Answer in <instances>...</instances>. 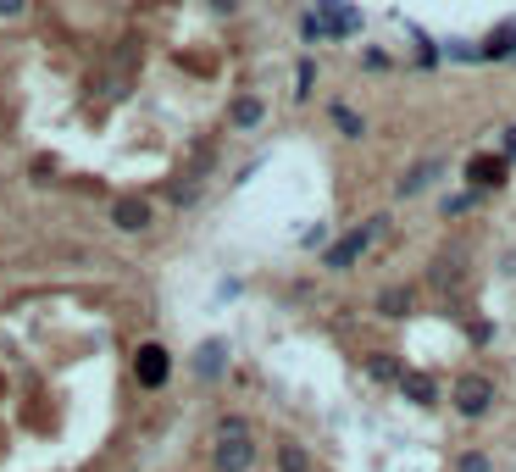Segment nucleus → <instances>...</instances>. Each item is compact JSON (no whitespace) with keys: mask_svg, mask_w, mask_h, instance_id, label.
Masks as SVG:
<instances>
[{"mask_svg":"<svg viewBox=\"0 0 516 472\" xmlns=\"http://www.w3.org/2000/svg\"><path fill=\"white\" fill-rule=\"evenodd\" d=\"M400 389H405V400H416V406H438V383H433V378L405 372V378H400Z\"/></svg>","mask_w":516,"mask_h":472,"instance_id":"nucleus-14","label":"nucleus"},{"mask_svg":"<svg viewBox=\"0 0 516 472\" xmlns=\"http://www.w3.org/2000/svg\"><path fill=\"white\" fill-rule=\"evenodd\" d=\"M28 12V0H0V17H6V23H17Z\"/></svg>","mask_w":516,"mask_h":472,"instance_id":"nucleus-24","label":"nucleus"},{"mask_svg":"<svg viewBox=\"0 0 516 472\" xmlns=\"http://www.w3.org/2000/svg\"><path fill=\"white\" fill-rule=\"evenodd\" d=\"M211 12H223V17H234V12H239V0H211Z\"/></svg>","mask_w":516,"mask_h":472,"instance_id":"nucleus-27","label":"nucleus"},{"mask_svg":"<svg viewBox=\"0 0 516 472\" xmlns=\"http://www.w3.org/2000/svg\"><path fill=\"white\" fill-rule=\"evenodd\" d=\"M261 117H267V100H261V95H239V100L228 106V128H239V133L261 128Z\"/></svg>","mask_w":516,"mask_h":472,"instance_id":"nucleus-12","label":"nucleus"},{"mask_svg":"<svg viewBox=\"0 0 516 472\" xmlns=\"http://www.w3.org/2000/svg\"><path fill=\"white\" fill-rule=\"evenodd\" d=\"M317 17H322V28H328V39H355L361 34V12L350 6V0H317V6H311Z\"/></svg>","mask_w":516,"mask_h":472,"instance_id":"nucleus-2","label":"nucleus"},{"mask_svg":"<svg viewBox=\"0 0 516 472\" xmlns=\"http://www.w3.org/2000/svg\"><path fill=\"white\" fill-rule=\"evenodd\" d=\"M500 156H505V162H516V128H505V140H500Z\"/></svg>","mask_w":516,"mask_h":472,"instance_id":"nucleus-26","label":"nucleus"},{"mask_svg":"<svg viewBox=\"0 0 516 472\" xmlns=\"http://www.w3.org/2000/svg\"><path fill=\"white\" fill-rule=\"evenodd\" d=\"M361 61H366V73H389V50H366Z\"/></svg>","mask_w":516,"mask_h":472,"instance_id":"nucleus-22","label":"nucleus"},{"mask_svg":"<svg viewBox=\"0 0 516 472\" xmlns=\"http://www.w3.org/2000/svg\"><path fill=\"white\" fill-rule=\"evenodd\" d=\"M366 372H373V378H405L395 356H366Z\"/></svg>","mask_w":516,"mask_h":472,"instance_id":"nucleus-18","label":"nucleus"},{"mask_svg":"<svg viewBox=\"0 0 516 472\" xmlns=\"http://www.w3.org/2000/svg\"><path fill=\"white\" fill-rule=\"evenodd\" d=\"M189 367H195V378H200V383H216V378L228 372V340H205V345L195 351V362H189Z\"/></svg>","mask_w":516,"mask_h":472,"instance_id":"nucleus-8","label":"nucleus"},{"mask_svg":"<svg viewBox=\"0 0 516 472\" xmlns=\"http://www.w3.org/2000/svg\"><path fill=\"white\" fill-rule=\"evenodd\" d=\"M456 472H489V456H478V450H472V456H461V461H456Z\"/></svg>","mask_w":516,"mask_h":472,"instance_id":"nucleus-23","label":"nucleus"},{"mask_svg":"<svg viewBox=\"0 0 516 472\" xmlns=\"http://www.w3.org/2000/svg\"><path fill=\"white\" fill-rule=\"evenodd\" d=\"M461 278H467V256H461L456 245L438 250L433 267H427V284H433V289H461Z\"/></svg>","mask_w":516,"mask_h":472,"instance_id":"nucleus-6","label":"nucleus"},{"mask_svg":"<svg viewBox=\"0 0 516 472\" xmlns=\"http://www.w3.org/2000/svg\"><path fill=\"white\" fill-rule=\"evenodd\" d=\"M438 173H445V162H438V156H427V162H416V167H411V173L395 184V194H400V200H416V194H422V189H427Z\"/></svg>","mask_w":516,"mask_h":472,"instance_id":"nucleus-10","label":"nucleus"},{"mask_svg":"<svg viewBox=\"0 0 516 472\" xmlns=\"http://www.w3.org/2000/svg\"><path fill=\"white\" fill-rule=\"evenodd\" d=\"M328 117H333V128L344 133V140H366V117H361L355 106H344V100H333V106H328Z\"/></svg>","mask_w":516,"mask_h":472,"instance_id":"nucleus-13","label":"nucleus"},{"mask_svg":"<svg viewBox=\"0 0 516 472\" xmlns=\"http://www.w3.org/2000/svg\"><path fill=\"white\" fill-rule=\"evenodd\" d=\"M489 406H494V378L467 372V378L456 383V412H461V417H483Z\"/></svg>","mask_w":516,"mask_h":472,"instance_id":"nucleus-3","label":"nucleus"},{"mask_svg":"<svg viewBox=\"0 0 516 472\" xmlns=\"http://www.w3.org/2000/svg\"><path fill=\"white\" fill-rule=\"evenodd\" d=\"M278 461H283V472H311V461H306V450H300V445H283V450H278Z\"/></svg>","mask_w":516,"mask_h":472,"instance_id":"nucleus-17","label":"nucleus"},{"mask_svg":"<svg viewBox=\"0 0 516 472\" xmlns=\"http://www.w3.org/2000/svg\"><path fill=\"white\" fill-rule=\"evenodd\" d=\"M300 39H306V45L328 39V28H322V17H317V12H306V17H300Z\"/></svg>","mask_w":516,"mask_h":472,"instance_id":"nucleus-20","label":"nucleus"},{"mask_svg":"<svg viewBox=\"0 0 516 472\" xmlns=\"http://www.w3.org/2000/svg\"><path fill=\"white\" fill-rule=\"evenodd\" d=\"M445 56H450V61H483V56H478V45H467V39H450V50H445Z\"/></svg>","mask_w":516,"mask_h":472,"instance_id":"nucleus-21","label":"nucleus"},{"mask_svg":"<svg viewBox=\"0 0 516 472\" xmlns=\"http://www.w3.org/2000/svg\"><path fill=\"white\" fill-rule=\"evenodd\" d=\"M311 84H317V61L306 56L300 67H294V100H311Z\"/></svg>","mask_w":516,"mask_h":472,"instance_id":"nucleus-16","label":"nucleus"},{"mask_svg":"<svg viewBox=\"0 0 516 472\" xmlns=\"http://www.w3.org/2000/svg\"><path fill=\"white\" fill-rule=\"evenodd\" d=\"M133 378H139L144 389H162V383L173 378V356H167L162 345H139V356H133Z\"/></svg>","mask_w":516,"mask_h":472,"instance_id":"nucleus-5","label":"nucleus"},{"mask_svg":"<svg viewBox=\"0 0 516 472\" xmlns=\"http://www.w3.org/2000/svg\"><path fill=\"white\" fill-rule=\"evenodd\" d=\"M478 194H483V189H467V194H450V200H445V217H461V212H472V206H478Z\"/></svg>","mask_w":516,"mask_h":472,"instance_id":"nucleus-19","label":"nucleus"},{"mask_svg":"<svg viewBox=\"0 0 516 472\" xmlns=\"http://www.w3.org/2000/svg\"><path fill=\"white\" fill-rule=\"evenodd\" d=\"M478 56H483V61H516V17L494 23V28H489V39L478 45Z\"/></svg>","mask_w":516,"mask_h":472,"instance_id":"nucleus-9","label":"nucleus"},{"mask_svg":"<svg viewBox=\"0 0 516 472\" xmlns=\"http://www.w3.org/2000/svg\"><path fill=\"white\" fill-rule=\"evenodd\" d=\"M378 311L384 317H411V289H384L378 295Z\"/></svg>","mask_w":516,"mask_h":472,"instance_id":"nucleus-15","label":"nucleus"},{"mask_svg":"<svg viewBox=\"0 0 516 472\" xmlns=\"http://www.w3.org/2000/svg\"><path fill=\"white\" fill-rule=\"evenodd\" d=\"M216 472H250L256 467V445L250 434H216Z\"/></svg>","mask_w":516,"mask_h":472,"instance_id":"nucleus-4","label":"nucleus"},{"mask_svg":"<svg viewBox=\"0 0 516 472\" xmlns=\"http://www.w3.org/2000/svg\"><path fill=\"white\" fill-rule=\"evenodd\" d=\"M216 434H250V423L245 417H223V423H216Z\"/></svg>","mask_w":516,"mask_h":472,"instance_id":"nucleus-25","label":"nucleus"},{"mask_svg":"<svg viewBox=\"0 0 516 472\" xmlns=\"http://www.w3.org/2000/svg\"><path fill=\"white\" fill-rule=\"evenodd\" d=\"M389 234V212H378V217H366L361 228H350L344 239H333L328 250H322V267H328V273H350V267L366 256V250H373L378 239Z\"/></svg>","mask_w":516,"mask_h":472,"instance_id":"nucleus-1","label":"nucleus"},{"mask_svg":"<svg viewBox=\"0 0 516 472\" xmlns=\"http://www.w3.org/2000/svg\"><path fill=\"white\" fill-rule=\"evenodd\" d=\"M151 200H139V194H122V200H111V223L122 228V234H144L151 228Z\"/></svg>","mask_w":516,"mask_h":472,"instance_id":"nucleus-7","label":"nucleus"},{"mask_svg":"<svg viewBox=\"0 0 516 472\" xmlns=\"http://www.w3.org/2000/svg\"><path fill=\"white\" fill-rule=\"evenodd\" d=\"M467 184L472 189H500L505 184V156H472L467 162Z\"/></svg>","mask_w":516,"mask_h":472,"instance_id":"nucleus-11","label":"nucleus"}]
</instances>
